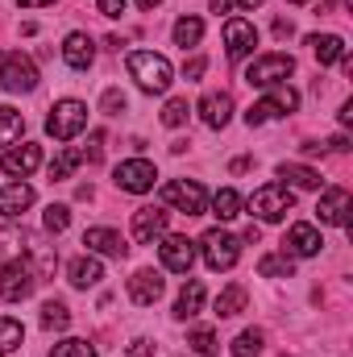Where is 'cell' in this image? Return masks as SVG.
<instances>
[{"mask_svg": "<svg viewBox=\"0 0 353 357\" xmlns=\"http://www.w3.org/2000/svg\"><path fill=\"white\" fill-rule=\"evenodd\" d=\"M33 204V187L29 183H8L0 187V216H21Z\"/></svg>", "mask_w": 353, "mask_h": 357, "instance_id": "cell-22", "label": "cell"}, {"mask_svg": "<svg viewBox=\"0 0 353 357\" xmlns=\"http://www.w3.org/2000/svg\"><path fill=\"white\" fill-rule=\"evenodd\" d=\"M254 46H258V29H254V21H246V17H229V21H225V50H229V59L237 63V59L254 54Z\"/></svg>", "mask_w": 353, "mask_h": 357, "instance_id": "cell-10", "label": "cell"}, {"mask_svg": "<svg viewBox=\"0 0 353 357\" xmlns=\"http://www.w3.org/2000/svg\"><path fill=\"white\" fill-rule=\"evenodd\" d=\"M250 208H254V216L266 220V225H278L291 208H295V195H291V187L287 183H266L254 191V199H250Z\"/></svg>", "mask_w": 353, "mask_h": 357, "instance_id": "cell-3", "label": "cell"}, {"mask_svg": "<svg viewBox=\"0 0 353 357\" xmlns=\"http://www.w3.org/2000/svg\"><path fill=\"white\" fill-rule=\"evenodd\" d=\"M299 108V96L291 88H274L266 100H258V104H250V112H246V125L254 129V125H266V121H274L278 112H295Z\"/></svg>", "mask_w": 353, "mask_h": 357, "instance_id": "cell-9", "label": "cell"}, {"mask_svg": "<svg viewBox=\"0 0 353 357\" xmlns=\"http://www.w3.org/2000/svg\"><path fill=\"white\" fill-rule=\"evenodd\" d=\"M129 75L137 79L142 91H154V96H163L171 88V63L154 50H133L129 54Z\"/></svg>", "mask_w": 353, "mask_h": 357, "instance_id": "cell-1", "label": "cell"}, {"mask_svg": "<svg viewBox=\"0 0 353 357\" xmlns=\"http://www.w3.org/2000/svg\"><path fill=\"white\" fill-rule=\"evenodd\" d=\"M316 216H320V225H345L350 220V191L345 187H329L324 195H320V204H316Z\"/></svg>", "mask_w": 353, "mask_h": 357, "instance_id": "cell-14", "label": "cell"}, {"mask_svg": "<svg viewBox=\"0 0 353 357\" xmlns=\"http://www.w3.org/2000/svg\"><path fill=\"white\" fill-rule=\"evenodd\" d=\"M229 4H233V0H212V8H216V13H229Z\"/></svg>", "mask_w": 353, "mask_h": 357, "instance_id": "cell-47", "label": "cell"}, {"mask_svg": "<svg viewBox=\"0 0 353 357\" xmlns=\"http://www.w3.org/2000/svg\"><path fill=\"white\" fill-rule=\"evenodd\" d=\"M112 178H117V187H121V191H133V195H142V191H150V187H154L158 171H154V162H146V158H133V162H121Z\"/></svg>", "mask_w": 353, "mask_h": 357, "instance_id": "cell-11", "label": "cell"}, {"mask_svg": "<svg viewBox=\"0 0 353 357\" xmlns=\"http://www.w3.org/2000/svg\"><path fill=\"white\" fill-rule=\"evenodd\" d=\"M200 116H204V125L225 129L229 116H233V96H229V91H208V96L200 100Z\"/></svg>", "mask_w": 353, "mask_h": 357, "instance_id": "cell-18", "label": "cell"}, {"mask_svg": "<svg viewBox=\"0 0 353 357\" xmlns=\"http://www.w3.org/2000/svg\"><path fill=\"white\" fill-rule=\"evenodd\" d=\"M63 59H67V67L88 71L91 59H96V42H91L88 33H67V42H63Z\"/></svg>", "mask_w": 353, "mask_h": 357, "instance_id": "cell-19", "label": "cell"}, {"mask_svg": "<svg viewBox=\"0 0 353 357\" xmlns=\"http://www.w3.org/2000/svg\"><path fill=\"white\" fill-rule=\"evenodd\" d=\"M200 250H204L208 270H233L237 258H241V241H237L233 233H225V229H208V233L200 237Z\"/></svg>", "mask_w": 353, "mask_h": 357, "instance_id": "cell-4", "label": "cell"}, {"mask_svg": "<svg viewBox=\"0 0 353 357\" xmlns=\"http://www.w3.org/2000/svg\"><path fill=\"white\" fill-rule=\"evenodd\" d=\"M125 108H129V100H125V91H104V112H108V116H121V112H125Z\"/></svg>", "mask_w": 353, "mask_h": 357, "instance_id": "cell-40", "label": "cell"}, {"mask_svg": "<svg viewBox=\"0 0 353 357\" xmlns=\"http://www.w3.org/2000/svg\"><path fill=\"white\" fill-rule=\"evenodd\" d=\"M50 357H96V349H91L88 341L71 337V341H59V345L50 349Z\"/></svg>", "mask_w": 353, "mask_h": 357, "instance_id": "cell-37", "label": "cell"}, {"mask_svg": "<svg viewBox=\"0 0 353 357\" xmlns=\"http://www.w3.org/2000/svg\"><path fill=\"white\" fill-rule=\"evenodd\" d=\"M291 4H303V0H291Z\"/></svg>", "mask_w": 353, "mask_h": 357, "instance_id": "cell-50", "label": "cell"}, {"mask_svg": "<svg viewBox=\"0 0 353 357\" xmlns=\"http://www.w3.org/2000/svg\"><path fill=\"white\" fill-rule=\"evenodd\" d=\"M71 324V312H67V303H59V299H46L42 303V328L46 333H63Z\"/></svg>", "mask_w": 353, "mask_h": 357, "instance_id": "cell-27", "label": "cell"}, {"mask_svg": "<svg viewBox=\"0 0 353 357\" xmlns=\"http://www.w3.org/2000/svg\"><path fill=\"white\" fill-rule=\"evenodd\" d=\"M200 307H204V282L191 278V282L179 291V299H175V320H191V316H200Z\"/></svg>", "mask_w": 353, "mask_h": 357, "instance_id": "cell-23", "label": "cell"}, {"mask_svg": "<svg viewBox=\"0 0 353 357\" xmlns=\"http://www.w3.org/2000/svg\"><path fill=\"white\" fill-rule=\"evenodd\" d=\"M25 254V233L21 229H0V262H13Z\"/></svg>", "mask_w": 353, "mask_h": 357, "instance_id": "cell-32", "label": "cell"}, {"mask_svg": "<svg viewBox=\"0 0 353 357\" xmlns=\"http://www.w3.org/2000/svg\"><path fill=\"white\" fill-rule=\"evenodd\" d=\"M246 299H250V295H246V287H241V282H233V287H225V291L216 295V316H220V320H229V316H237V312L246 307Z\"/></svg>", "mask_w": 353, "mask_h": 357, "instance_id": "cell-25", "label": "cell"}, {"mask_svg": "<svg viewBox=\"0 0 353 357\" xmlns=\"http://www.w3.org/2000/svg\"><path fill=\"white\" fill-rule=\"evenodd\" d=\"M163 274L158 270H137L133 278H129V299L137 303V307H150V303H158L163 299Z\"/></svg>", "mask_w": 353, "mask_h": 357, "instance_id": "cell-15", "label": "cell"}, {"mask_svg": "<svg viewBox=\"0 0 353 357\" xmlns=\"http://www.w3.org/2000/svg\"><path fill=\"white\" fill-rule=\"evenodd\" d=\"M212 208H216L220 220H233V216H241V195H237L233 187H220L216 199H212Z\"/></svg>", "mask_w": 353, "mask_h": 357, "instance_id": "cell-31", "label": "cell"}, {"mask_svg": "<svg viewBox=\"0 0 353 357\" xmlns=\"http://www.w3.org/2000/svg\"><path fill=\"white\" fill-rule=\"evenodd\" d=\"M308 46H312V54H316V63H320V67L345 63V42H341L337 33H312V38H308Z\"/></svg>", "mask_w": 353, "mask_h": 357, "instance_id": "cell-20", "label": "cell"}, {"mask_svg": "<svg viewBox=\"0 0 353 357\" xmlns=\"http://www.w3.org/2000/svg\"><path fill=\"white\" fill-rule=\"evenodd\" d=\"M21 341H25V328H21V320H13V316H0V357L13 354Z\"/></svg>", "mask_w": 353, "mask_h": 357, "instance_id": "cell-30", "label": "cell"}, {"mask_svg": "<svg viewBox=\"0 0 353 357\" xmlns=\"http://www.w3.org/2000/svg\"><path fill=\"white\" fill-rule=\"evenodd\" d=\"M291 71H295V59H291V54H262V59L250 63L246 84H250V88H274V84H283Z\"/></svg>", "mask_w": 353, "mask_h": 357, "instance_id": "cell-7", "label": "cell"}, {"mask_svg": "<svg viewBox=\"0 0 353 357\" xmlns=\"http://www.w3.org/2000/svg\"><path fill=\"white\" fill-rule=\"evenodd\" d=\"M25 133V116L17 108H0V146H13Z\"/></svg>", "mask_w": 353, "mask_h": 357, "instance_id": "cell-28", "label": "cell"}, {"mask_svg": "<svg viewBox=\"0 0 353 357\" xmlns=\"http://www.w3.org/2000/svg\"><path fill=\"white\" fill-rule=\"evenodd\" d=\"M21 8H38V4H54V0H17Z\"/></svg>", "mask_w": 353, "mask_h": 357, "instance_id": "cell-46", "label": "cell"}, {"mask_svg": "<svg viewBox=\"0 0 353 357\" xmlns=\"http://www.w3.org/2000/svg\"><path fill=\"white\" fill-rule=\"evenodd\" d=\"M84 129H88V104H80V100H59L46 116V133L54 142H71Z\"/></svg>", "mask_w": 353, "mask_h": 357, "instance_id": "cell-2", "label": "cell"}, {"mask_svg": "<svg viewBox=\"0 0 353 357\" xmlns=\"http://www.w3.org/2000/svg\"><path fill=\"white\" fill-rule=\"evenodd\" d=\"M291 258H287V254H266L262 262H258V274H262V278H291Z\"/></svg>", "mask_w": 353, "mask_h": 357, "instance_id": "cell-36", "label": "cell"}, {"mask_svg": "<svg viewBox=\"0 0 353 357\" xmlns=\"http://www.w3.org/2000/svg\"><path fill=\"white\" fill-rule=\"evenodd\" d=\"M158 4H163V0H137V8H146V13H150V8H158Z\"/></svg>", "mask_w": 353, "mask_h": 357, "instance_id": "cell-48", "label": "cell"}, {"mask_svg": "<svg viewBox=\"0 0 353 357\" xmlns=\"http://www.w3.org/2000/svg\"><path fill=\"white\" fill-rule=\"evenodd\" d=\"M133 237H137L142 245L163 241V237H167V212H163V208H137V212H133Z\"/></svg>", "mask_w": 353, "mask_h": 357, "instance_id": "cell-12", "label": "cell"}, {"mask_svg": "<svg viewBox=\"0 0 353 357\" xmlns=\"http://www.w3.org/2000/svg\"><path fill=\"white\" fill-rule=\"evenodd\" d=\"M241 8H258V4H266V0H237Z\"/></svg>", "mask_w": 353, "mask_h": 357, "instance_id": "cell-49", "label": "cell"}, {"mask_svg": "<svg viewBox=\"0 0 353 357\" xmlns=\"http://www.w3.org/2000/svg\"><path fill=\"white\" fill-rule=\"evenodd\" d=\"M129 357H154V345L150 341H133L129 345Z\"/></svg>", "mask_w": 353, "mask_h": 357, "instance_id": "cell-43", "label": "cell"}, {"mask_svg": "<svg viewBox=\"0 0 353 357\" xmlns=\"http://www.w3.org/2000/svg\"><path fill=\"white\" fill-rule=\"evenodd\" d=\"M67 225H71V208H67V204H50V208H46V229H50V233H63Z\"/></svg>", "mask_w": 353, "mask_h": 357, "instance_id": "cell-38", "label": "cell"}, {"mask_svg": "<svg viewBox=\"0 0 353 357\" xmlns=\"http://www.w3.org/2000/svg\"><path fill=\"white\" fill-rule=\"evenodd\" d=\"M187 112H191L187 100H167V108H163V125H167V129H179V125L187 121Z\"/></svg>", "mask_w": 353, "mask_h": 357, "instance_id": "cell-39", "label": "cell"}, {"mask_svg": "<svg viewBox=\"0 0 353 357\" xmlns=\"http://www.w3.org/2000/svg\"><path fill=\"white\" fill-rule=\"evenodd\" d=\"M262 349H266V337L258 328H246V333L233 341V357H258Z\"/></svg>", "mask_w": 353, "mask_h": 357, "instance_id": "cell-33", "label": "cell"}, {"mask_svg": "<svg viewBox=\"0 0 353 357\" xmlns=\"http://www.w3.org/2000/svg\"><path fill=\"white\" fill-rule=\"evenodd\" d=\"M42 167V146H33V142H25L21 150H4V158H0V171L4 175H33Z\"/></svg>", "mask_w": 353, "mask_h": 357, "instance_id": "cell-16", "label": "cell"}, {"mask_svg": "<svg viewBox=\"0 0 353 357\" xmlns=\"http://www.w3.org/2000/svg\"><path fill=\"white\" fill-rule=\"evenodd\" d=\"M33 287H38V274H33V266H29L25 258L4 262V274H0V299L21 303V299H29V295H33Z\"/></svg>", "mask_w": 353, "mask_h": 357, "instance_id": "cell-6", "label": "cell"}, {"mask_svg": "<svg viewBox=\"0 0 353 357\" xmlns=\"http://www.w3.org/2000/svg\"><path fill=\"white\" fill-rule=\"evenodd\" d=\"M283 245H287L295 258H316L324 241H320V233H316L312 225H295V229L287 233V241H283Z\"/></svg>", "mask_w": 353, "mask_h": 357, "instance_id": "cell-21", "label": "cell"}, {"mask_svg": "<svg viewBox=\"0 0 353 357\" xmlns=\"http://www.w3.org/2000/svg\"><path fill=\"white\" fill-rule=\"evenodd\" d=\"M0 88L4 91H33L38 88V67L21 50H0Z\"/></svg>", "mask_w": 353, "mask_h": 357, "instance_id": "cell-5", "label": "cell"}, {"mask_svg": "<svg viewBox=\"0 0 353 357\" xmlns=\"http://www.w3.org/2000/svg\"><path fill=\"white\" fill-rule=\"evenodd\" d=\"M278 178H287L291 187H303V191L320 187V171H312V167H299V162H283V167H278Z\"/></svg>", "mask_w": 353, "mask_h": 357, "instance_id": "cell-26", "label": "cell"}, {"mask_svg": "<svg viewBox=\"0 0 353 357\" xmlns=\"http://www.w3.org/2000/svg\"><path fill=\"white\" fill-rule=\"evenodd\" d=\"M324 150L341 154V150H350V137H341V133H337V137H329V142H324Z\"/></svg>", "mask_w": 353, "mask_h": 357, "instance_id": "cell-44", "label": "cell"}, {"mask_svg": "<svg viewBox=\"0 0 353 357\" xmlns=\"http://www.w3.org/2000/svg\"><path fill=\"white\" fill-rule=\"evenodd\" d=\"M274 33H278V38H291V33H295V25H291V21H283V17H278V21H274Z\"/></svg>", "mask_w": 353, "mask_h": 357, "instance_id": "cell-45", "label": "cell"}, {"mask_svg": "<svg viewBox=\"0 0 353 357\" xmlns=\"http://www.w3.org/2000/svg\"><path fill=\"white\" fill-rule=\"evenodd\" d=\"M187 345H191V354H200V357H216V333L212 328H191L187 333Z\"/></svg>", "mask_w": 353, "mask_h": 357, "instance_id": "cell-34", "label": "cell"}, {"mask_svg": "<svg viewBox=\"0 0 353 357\" xmlns=\"http://www.w3.org/2000/svg\"><path fill=\"white\" fill-rule=\"evenodd\" d=\"M80 162H84V150H63V154H59V158L50 162V178H54V183L71 178V171H75Z\"/></svg>", "mask_w": 353, "mask_h": 357, "instance_id": "cell-35", "label": "cell"}, {"mask_svg": "<svg viewBox=\"0 0 353 357\" xmlns=\"http://www.w3.org/2000/svg\"><path fill=\"white\" fill-rule=\"evenodd\" d=\"M67 274H71V287H80V291H88V287H96V282L104 278V266H100L96 258H75Z\"/></svg>", "mask_w": 353, "mask_h": 357, "instance_id": "cell-24", "label": "cell"}, {"mask_svg": "<svg viewBox=\"0 0 353 357\" xmlns=\"http://www.w3.org/2000/svg\"><path fill=\"white\" fill-rule=\"evenodd\" d=\"M163 204L179 208L183 216H200L204 212V187L195 178H171V183H163Z\"/></svg>", "mask_w": 353, "mask_h": 357, "instance_id": "cell-8", "label": "cell"}, {"mask_svg": "<svg viewBox=\"0 0 353 357\" xmlns=\"http://www.w3.org/2000/svg\"><path fill=\"white\" fill-rule=\"evenodd\" d=\"M84 245H88L91 254H104V258H125L129 254V245H125V237L117 229H88Z\"/></svg>", "mask_w": 353, "mask_h": 357, "instance_id": "cell-17", "label": "cell"}, {"mask_svg": "<svg viewBox=\"0 0 353 357\" xmlns=\"http://www.w3.org/2000/svg\"><path fill=\"white\" fill-rule=\"evenodd\" d=\"M158 258H163V266H167V270L187 274V270H191V262H195V241H187V237H163Z\"/></svg>", "mask_w": 353, "mask_h": 357, "instance_id": "cell-13", "label": "cell"}, {"mask_svg": "<svg viewBox=\"0 0 353 357\" xmlns=\"http://www.w3.org/2000/svg\"><path fill=\"white\" fill-rule=\"evenodd\" d=\"M96 8H100L104 17H121V13H125V0H96Z\"/></svg>", "mask_w": 353, "mask_h": 357, "instance_id": "cell-41", "label": "cell"}, {"mask_svg": "<svg viewBox=\"0 0 353 357\" xmlns=\"http://www.w3.org/2000/svg\"><path fill=\"white\" fill-rule=\"evenodd\" d=\"M200 38H204V21H200V17H179L175 21V46L187 50V46H195Z\"/></svg>", "mask_w": 353, "mask_h": 357, "instance_id": "cell-29", "label": "cell"}, {"mask_svg": "<svg viewBox=\"0 0 353 357\" xmlns=\"http://www.w3.org/2000/svg\"><path fill=\"white\" fill-rule=\"evenodd\" d=\"M204 67H208L204 59H191V63L183 67V79H200V75H204Z\"/></svg>", "mask_w": 353, "mask_h": 357, "instance_id": "cell-42", "label": "cell"}]
</instances>
